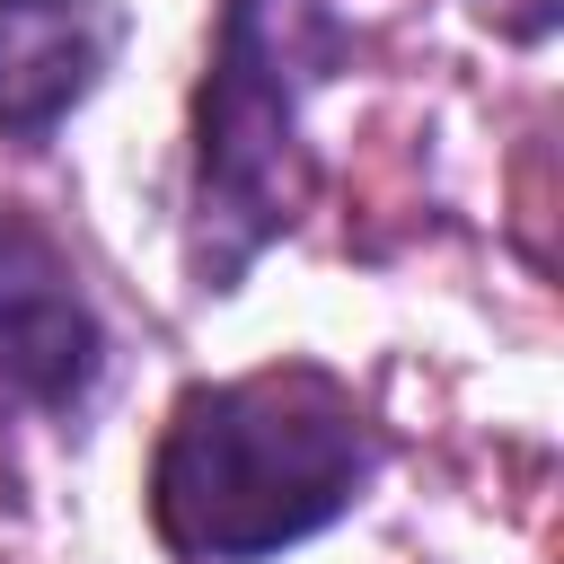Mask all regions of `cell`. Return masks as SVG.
Wrapping results in <instances>:
<instances>
[{"mask_svg": "<svg viewBox=\"0 0 564 564\" xmlns=\"http://www.w3.org/2000/svg\"><path fill=\"white\" fill-rule=\"evenodd\" d=\"M370 467L379 423L335 370L273 361L247 379H194L150 449V529L185 564H264L335 529Z\"/></svg>", "mask_w": 564, "mask_h": 564, "instance_id": "obj_1", "label": "cell"}, {"mask_svg": "<svg viewBox=\"0 0 564 564\" xmlns=\"http://www.w3.org/2000/svg\"><path fill=\"white\" fill-rule=\"evenodd\" d=\"M106 379V326L70 264L0 220V423H79Z\"/></svg>", "mask_w": 564, "mask_h": 564, "instance_id": "obj_3", "label": "cell"}, {"mask_svg": "<svg viewBox=\"0 0 564 564\" xmlns=\"http://www.w3.org/2000/svg\"><path fill=\"white\" fill-rule=\"evenodd\" d=\"M123 0H0V141L44 150L115 70Z\"/></svg>", "mask_w": 564, "mask_h": 564, "instance_id": "obj_4", "label": "cell"}, {"mask_svg": "<svg viewBox=\"0 0 564 564\" xmlns=\"http://www.w3.org/2000/svg\"><path fill=\"white\" fill-rule=\"evenodd\" d=\"M352 26L326 0H220L212 70L194 88L185 167V273L194 291H238L247 264L308 212V97L344 70Z\"/></svg>", "mask_w": 564, "mask_h": 564, "instance_id": "obj_2", "label": "cell"}, {"mask_svg": "<svg viewBox=\"0 0 564 564\" xmlns=\"http://www.w3.org/2000/svg\"><path fill=\"white\" fill-rule=\"evenodd\" d=\"M485 9H494L502 35H546L555 26V0H485Z\"/></svg>", "mask_w": 564, "mask_h": 564, "instance_id": "obj_5", "label": "cell"}]
</instances>
